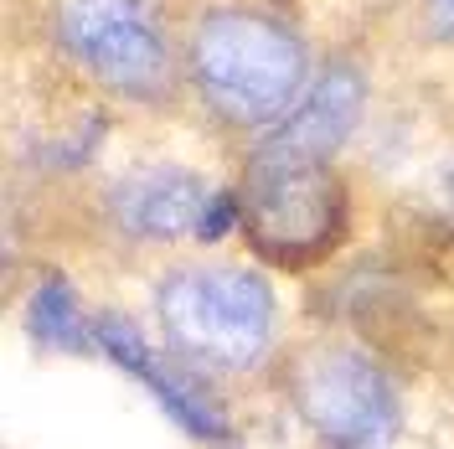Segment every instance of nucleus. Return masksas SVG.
<instances>
[{"instance_id": "obj_1", "label": "nucleus", "mask_w": 454, "mask_h": 449, "mask_svg": "<svg viewBox=\"0 0 454 449\" xmlns=\"http://www.w3.org/2000/svg\"><path fill=\"white\" fill-rule=\"evenodd\" d=\"M181 78L201 109L232 130H269L310 88V47L284 16L223 0L181 31Z\"/></svg>"}, {"instance_id": "obj_2", "label": "nucleus", "mask_w": 454, "mask_h": 449, "mask_svg": "<svg viewBox=\"0 0 454 449\" xmlns=\"http://www.w3.org/2000/svg\"><path fill=\"white\" fill-rule=\"evenodd\" d=\"M155 315L197 372H254L274 346L279 300L243 264H176L155 280Z\"/></svg>"}, {"instance_id": "obj_3", "label": "nucleus", "mask_w": 454, "mask_h": 449, "mask_svg": "<svg viewBox=\"0 0 454 449\" xmlns=\"http://www.w3.org/2000/svg\"><path fill=\"white\" fill-rule=\"evenodd\" d=\"M47 42L73 73L129 104H160L186 83L166 0H52Z\"/></svg>"}, {"instance_id": "obj_4", "label": "nucleus", "mask_w": 454, "mask_h": 449, "mask_svg": "<svg viewBox=\"0 0 454 449\" xmlns=\"http://www.w3.org/2000/svg\"><path fill=\"white\" fill-rule=\"evenodd\" d=\"M243 238L258 258L279 269H310L346 243L351 227V197L331 161L294 166V161H248L243 186Z\"/></svg>"}, {"instance_id": "obj_5", "label": "nucleus", "mask_w": 454, "mask_h": 449, "mask_svg": "<svg viewBox=\"0 0 454 449\" xmlns=\"http://www.w3.org/2000/svg\"><path fill=\"white\" fill-rule=\"evenodd\" d=\"M289 403L325 449H387L403 434L393 372L346 341H315L289 362Z\"/></svg>"}, {"instance_id": "obj_6", "label": "nucleus", "mask_w": 454, "mask_h": 449, "mask_svg": "<svg viewBox=\"0 0 454 449\" xmlns=\"http://www.w3.org/2000/svg\"><path fill=\"white\" fill-rule=\"evenodd\" d=\"M367 114V73L351 57H331L310 88L300 93V104L284 114L279 124H269L254 145V161H294V166H320L331 161L340 145L351 140V130Z\"/></svg>"}, {"instance_id": "obj_7", "label": "nucleus", "mask_w": 454, "mask_h": 449, "mask_svg": "<svg viewBox=\"0 0 454 449\" xmlns=\"http://www.w3.org/2000/svg\"><path fill=\"white\" fill-rule=\"evenodd\" d=\"M93 346H98L119 372H129L186 434H197L207 445H227V439H232V423H227V414L217 408V398L207 393V382H201L192 366L160 357L129 315H114V310L93 315Z\"/></svg>"}, {"instance_id": "obj_8", "label": "nucleus", "mask_w": 454, "mask_h": 449, "mask_svg": "<svg viewBox=\"0 0 454 449\" xmlns=\"http://www.w3.org/2000/svg\"><path fill=\"white\" fill-rule=\"evenodd\" d=\"M212 186L176 161H145L104 186V217L129 243H181L197 238Z\"/></svg>"}, {"instance_id": "obj_9", "label": "nucleus", "mask_w": 454, "mask_h": 449, "mask_svg": "<svg viewBox=\"0 0 454 449\" xmlns=\"http://www.w3.org/2000/svg\"><path fill=\"white\" fill-rule=\"evenodd\" d=\"M27 331L42 341V346H57V351H78V346H88L93 326L83 320V305H78L73 284L62 280V274H47V280L31 289Z\"/></svg>"}, {"instance_id": "obj_10", "label": "nucleus", "mask_w": 454, "mask_h": 449, "mask_svg": "<svg viewBox=\"0 0 454 449\" xmlns=\"http://www.w3.org/2000/svg\"><path fill=\"white\" fill-rule=\"evenodd\" d=\"M232 227H243V207H238V192H212L207 212H201L197 238H201V243H223Z\"/></svg>"}, {"instance_id": "obj_11", "label": "nucleus", "mask_w": 454, "mask_h": 449, "mask_svg": "<svg viewBox=\"0 0 454 449\" xmlns=\"http://www.w3.org/2000/svg\"><path fill=\"white\" fill-rule=\"evenodd\" d=\"M419 11H424L428 36H439V42L454 47V0H419Z\"/></svg>"}]
</instances>
